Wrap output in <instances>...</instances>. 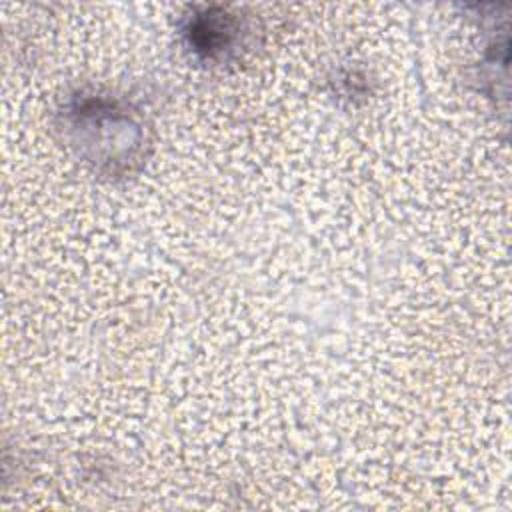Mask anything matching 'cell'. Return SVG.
I'll return each instance as SVG.
<instances>
[{
    "instance_id": "1",
    "label": "cell",
    "mask_w": 512,
    "mask_h": 512,
    "mask_svg": "<svg viewBox=\"0 0 512 512\" xmlns=\"http://www.w3.org/2000/svg\"><path fill=\"white\" fill-rule=\"evenodd\" d=\"M232 32H236L234 20L228 14H212L210 10L196 14L188 24V38L190 46L208 56L216 58L228 50Z\"/></svg>"
}]
</instances>
